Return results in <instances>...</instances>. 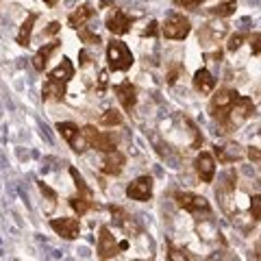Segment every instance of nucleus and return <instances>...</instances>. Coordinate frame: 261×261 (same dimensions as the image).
<instances>
[{"instance_id":"f257e3e1","label":"nucleus","mask_w":261,"mask_h":261,"mask_svg":"<svg viewBox=\"0 0 261 261\" xmlns=\"http://www.w3.org/2000/svg\"><path fill=\"white\" fill-rule=\"evenodd\" d=\"M238 92L235 89H220V92L211 98V105H209V111L220 124L228 126V113H231L235 100H238Z\"/></svg>"},{"instance_id":"f03ea898","label":"nucleus","mask_w":261,"mask_h":261,"mask_svg":"<svg viewBox=\"0 0 261 261\" xmlns=\"http://www.w3.org/2000/svg\"><path fill=\"white\" fill-rule=\"evenodd\" d=\"M107 59H109V70L113 72H124L133 65V55H130L128 46L120 39H111L107 44Z\"/></svg>"},{"instance_id":"7ed1b4c3","label":"nucleus","mask_w":261,"mask_h":261,"mask_svg":"<svg viewBox=\"0 0 261 261\" xmlns=\"http://www.w3.org/2000/svg\"><path fill=\"white\" fill-rule=\"evenodd\" d=\"M190 31H192V24L181 13H172L161 27V33L166 39H185L190 35Z\"/></svg>"},{"instance_id":"20e7f679","label":"nucleus","mask_w":261,"mask_h":261,"mask_svg":"<svg viewBox=\"0 0 261 261\" xmlns=\"http://www.w3.org/2000/svg\"><path fill=\"white\" fill-rule=\"evenodd\" d=\"M174 200H176V205L185 209V211H190V214H209L211 211V205H209V200L207 198H202V196L198 194H190V192H178L174 196Z\"/></svg>"},{"instance_id":"39448f33","label":"nucleus","mask_w":261,"mask_h":261,"mask_svg":"<svg viewBox=\"0 0 261 261\" xmlns=\"http://www.w3.org/2000/svg\"><path fill=\"white\" fill-rule=\"evenodd\" d=\"M252 113H255V105L246 96H238L231 113H228V126H240L242 122H246Z\"/></svg>"},{"instance_id":"423d86ee","label":"nucleus","mask_w":261,"mask_h":261,"mask_svg":"<svg viewBox=\"0 0 261 261\" xmlns=\"http://www.w3.org/2000/svg\"><path fill=\"white\" fill-rule=\"evenodd\" d=\"M83 133H85L87 142H89V148H96V150H100V152L116 150V140H113L109 133H100V130H96L92 124L85 126Z\"/></svg>"},{"instance_id":"0eeeda50","label":"nucleus","mask_w":261,"mask_h":261,"mask_svg":"<svg viewBox=\"0 0 261 261\" xmlns=\"http://www.w3.org/2000/svg\"><path fill=\"white\" fill-rule=\"evenodd\" d=\"M120 250H122V246L116 242V238L111 235V231L107 226H102L100 235H98V257H100L102 261H107L111 257H116Z\"/></svg>"},{"instance_id":"6e6552de","label":"nucleus","mask_w":261,"mask_h":261,"mask_svg":"<svg viewBox=\"0 0 261 261\" xmlns=\"http://www.w3.org/2000/svg\"><path fill=\"white\" fill-rule=\"evenodd\" d=\"M126 196L128 198H133V200H140V202L150 200V196H152V178L150 176L135 178V181L126 187Z\"/></svg>"},{"instance_id":"1a4fd4ad","label":"nucleus","mask_w":261,"mask_h":261,"mask_svg":"<svg viewBox=\"0 0 261 261\" xmlns=\"http://www.w3.org/2000/svg\"><path fill=\"white\" fill-rule=\"evenodd\" d=\"M50 226L53 231H57L65 240H76L81 233V224L76 218H57V220H50Z\"/></svg>"},{"instance_id":"9d476101","label":"nucleus","mask_w":261,"mask_h":261,"mask_svg":"<svg viewBox=\"0 0 261 261\" xmlns=\"http://www.w3.org/2000/svg\"><path fill=\"white\" fill-rule=\"evenodd\" d=\"M130 24H133V18L126 15L122 9H116L107 18V29L113 33V35H126L130 31Z\"/></svg>"},{"instance_id":"9b49d317","label":"nucleus","mask_w":261,"mask_h":261,"mask_svg":"<svg viewBox=\"0 0 261 261\" xmlns=\"http://www.w3.org/2000/svg\"><path fill=\"white\" fill-rule=\"evenodd\" d=\"M196 172H198L200 181L202 183H211L214 181V174H216V161L211 157L209 152H200L198 157H196Z\"/></svg>"},{"instance_id":"f8f14e48","label":"nucleus","mask_w":261,"mask_h":261,"mask_svg":"<svg viewBox=\"0 0 261 261\" xmlns=\"http://www.w3.org/2000/svg\"><path fill=\"white\" fill-rule=\"evenodd\" d=\"M113 92H116L120 105H122V107H124L126 111H130V109H133L135 105H137V89H135V85L130 83V81H124V83L116 85V87H113Z\"/></svg>"},{"instance_id":"ddd939ff","label":"nucleus","mask_w":261,"mask_h":261,"mask_svg":"<svg viewBox=\"0 0 261 261\" xmlns=\"http://www.w3.org/2000/svg\"><path fill=\"white\" fill-rule=\"evenodd\" d=\"M126 163V157L122 154L120 150H111V152H105V159H102V172L109 174V176H118L122 172V168H124Z\"/></svg>"},{"instance_id":"4468645a","label":"nucleus","mask_w":261,"mask_h":261,"mask_svg":"<svg viewBox=\"0 0 261 261\" xmlns=\"http://www.w3.org/2000/svg\"><path fill=\"white\" fill-rule=\"evenodd\" d=\"M216 157L218 161H222V163H231V161H238L244 157V152L238 144H216Z\"/></svg>"},{"instance_id":"2eb2a0df","label":"nucleus","mask_w":261,"mask_h":261,"mask_svg":"<svg viewBox=\"0 0 261 261\" xmlns=\"http://www.w3.org/2000/svg\"><path fill=\"white\" fill-rule=\"evenodd\" d=\"M194 87L198 89L200 94H211L214 92V87H216V79L211 76V72L207 68H200L198 72L194 74Z\"/></svg>"},{"instance_id":"dca6fc26","label":"nucleus","mask_w":261,"mask_h":261,"mask_svg":"<svg viewBox=\"0 0 261 261\" xmlns=\"http://www.w3.org/2000/svg\"><path fill=\"white\" fill-rule=\"evenodd\" d=\"M72 74H74V65H72V61L68 59V57H63L61 63L57 65L55 70L48 72V79H50V81H59V83H68V81L72 79Z\"/></svg>"},{"instance_id":"f3484780","label":"nucleus","mask_w":261,"mask_h":261,"mask_svg":"<svg viewBox=\"0 0 261 261\" xmlns=\"http://www.w3.org/2000/svg\"><path fill=\"white\" fill-rule=\"evenodd\" d=\"M57 46H59V42H50V44H44L39 50L35 53V57H33V68H35L37 72H44L46 65H48V59H50V55L57 50Z\"/></svg>"},{"instance_id":"a211bd4d","label":"nucleus","mask_w":261,"mask_h":261,"mask_svg":"<svg viewBox=\"0 0 261 261\" xmlns=\"http://www.w3.org/2000/svg\"><path fill=\"white\" fill-rule=\"evenodd\" d=\"M96 13V9L92 5H81L79 9L74 13H70V18H68V24L72 29H83V24L92 18V15Z\"/></svg>"},{"instance_id":"6ab92c4d","label":"nucleus","mask_w":261,"mask_h":261,"mask_svg":"<svg viewBox=\"0 0 261 261\" xmlns=\"http://www.w3.org/2000/svg\"><path fill=\"white\" fill-rule=\"evenodd\" d=\"M44 100H61L65 96V83H59V81H46V85L42 89Z\"/></svg>"},{"instance_id":"aec40b11","label":"nucleus","mask_w":261,"mask_h":261,"mask_svg":"<svg viewBox=\"0 0 261 261\" xmlns=\"http://www.w3.org/2000/svg\"><path fill=\"white\" fill-rule=\"evenodd\" d=\"M35 20H37V13H31L27 20H24V24H22V29H20V33H18V44L20 46H29L31 44V33H33V24H35Z\"/></svg>"},{"instance_id":"412c9836","label":"nucleus","mask_w":261,"mask_h":261,"mask_svg":"<svg viewBox=\"0 0 261 261\" xmlns=\"http://www.w3.org/2000/svg\"><path fill=\"white\" fill-rule=\"evenodd\" d=\"M235 9H238V3H235V0H226V3H220L216 7H211L209 15H216V18H228V15L235 13Z\"/></svg>"},{"instance_id":"4be33fe9","label":"nucleus","mask_w":261,"mask_h":261,"mask_svg":"<svg viewBox=\"0 0 261 261\" xmlns=\"http://www.w3.org/2000/svg\"><path fill=\"white\" fill-rule=\"evenodd\" d=\"M70 176L74 178V185H76V190H79V196H85V198H92V196H94L92 187H87L85 178L79 174V170H76V168H70Z\"/></svg>"},{"instance_id":"5701e85b","label":"nucleus","mask_w":261,"mask_h":261,"mask_svg":"<svg viewBox=\"0 0 261 261\" xmlns=\"http://www.w3.org/2000/svg\"><path fill=\"white\" fill-rule=\"evenodd\" d=\"M57 130H59L61 137L68 144H72V140H74V137L81 133V128L76 124H72V122H59V124H57Z\"/></svg>"},{"instance_id":"b1692460","label":"nucleus","mask_w":261,"mask_h":261,"mask_svg":"<svg viewBox=\"0 0 261 261\" xmlns=\"http://www.w3.org/2000/svg\"><path fill=\"white\" fill-rule=\"evenodd\" d=\"M70 207L74 209L79 216H83L94 207V202H92V198H85V196H74V198H70Z\"/></svg>"},{"instance_id":"393cba45","label":"nucleus","mask_w":261,"mask_h":261,"mask_svg":"<svg viewBox=\"0 0 261 261\" xmlns=\"http://www.w3.org/2000/svg\"><path fill=\"white\" fill-rule=\"evenodd\" d=\"M122 113L118 111V109H107L100 116V124H105V126H118V124H122Z\"/></svg>"},{"instance_id":"a878e982","label":"nucleus","mask_w":261,"mask_h":261,"mask_svg":"<svg viewBox=\"0 0 261 261\" xmlns=\"http://www.w3.org/2000/svg\"><path fill=\"white\" fill-rule=\"evenodd\" d=\"M70 146H72V150H74V152H85L89 148V142H87V137L83 133V128H81V133L74 137V140H72Z\"/></svg>"},{"instance_id":"bb28decb","label":"nucleus","mask_w":261,"mask_h":261,"mask_svg":"<svg viewBox=\"0 0 261 261\" xmlns=\"http://www.w3.org/2000/svg\"><path fill=\"white\" fill-rule=\"evenodd\" d=\"M250 216H252L255 222L261 220V194H257V196H252L250 198Z\"/></svg>"},{"instance_id":"cd10ccee","label":"nucleus","mask_w":261,"mask_h":261,"mask_svg":"<svg viewBox=\"0 0 261 261\" xmlns=\"http://www.w3.org/2000/svg\"><path fill=\"white\" fill-rule=\"evenodd\" d=\"M79 37L83 39L85 44H96V46L100 44V37H98L96 33H92L89 29H85V27H83V29H79Z\"/></svg>"},{"instance_id":"c85d7f7f","label":"nucleus","mask_w":261,"mask_h":261,"mask_svg":"<svg viewBox=\"0 0 261 261\" xmlns=\"http://www.w3.org/2000/svg\"><path fill=\"white\" fill-rule=\"evenodd\" d=\"M244 39H246V35H244V33H235V35H231L228 37V50L231 53H235V50H240V46L244 44Z\"/></svg>"},{"instance_id":"c756f323","label":"nucleus","mask_w":261,"mask_h":261,"mask_svg":"<svg viewBox=\"0 0 261 261\" xmlns=\"http://www.w3.org/2000/svg\"><path fill=\"white\" fill-rule=\"evenodd\" d=\"M168 261H190V255L185 250H178L174 246H170L168 250Z\"/></svg>"},{"instance_id":"7c9ffc66","label":"nucleus","mask_w":261,"mask_h":261,"mask_svg":"<svg viewBox=\"0 0 261 261\" xmlns=\"http://www.w3.org/2000/svg\"><path fill=\"white\" fill-rule=\"evenodd\" d=\"M248 44H250L252 55H261V33H252L248 37Z\"/></svg>"},{"instance_id":"2f4dec72","label":"nucleus","mask_w":261,"mask_h":261,"mask_svg":"<svg viewBox=\"0 0 261 261\" xmlns=\"http://www.w3.org/2000/svg\"><path fill=\"white\" fill-rule=\"evenodd\" d=\"M176 7H183V9H198L202 5V0H174Z\"/></svg>"},{"instance_id":"473e14b6","label":"nucleus","mask_w":261,"mask_h":261,"mask_svg":"<svg viewBox=\"0 0 261 261\" xmlns=\"http://www.w3.org/2000/svg\"><path fill=\"white\" fill-rule=\"evenodd\" d=\"M248 159L255 161V163H261V148H255V146H250V148H248Z\"/></svg>"},{"instance_id":"72a5a7b5","label":"nucleus","mask_w":261,"mask_h":261,"mask_svg":"<svg viewBox=\"0 0 261 261\" xmlns=\"http://www.w3.org/2000/svg\"><path fill=\"white\" fill-rule=\"evenodd\" d=\"M59 29H61V24H59V22H50V24H48V29H44L42 37H46V35H55V33H59Z\"/></svg>"},{"instance_id":"f704fd0d","label":"nucleus","mask_w":261,"mask_h":261,"mask_svg":"<svg viewBox=\"0 0 261 261\" xmlns=\"http://www.w3.org/2000/svg\"><path fill=\"white\" fill-rule=\"evenodd\" d=\"M39 190H42V194H46V196H48V198H50L53 202L57 200V194H55V192H53V190H50V187H48V185H44V183H39Z\"/></svg>"},{"instance_id":"c9c22d12","label":"nucleus","mask_w":261,"mask_h":261,"mask_svg":"<svg viewBox=\"0 0 261 261\" xmlns=\"http://www.w3.org/2000/svg\"><path fill=\"white\" fill-rule=\"evenodd\" d=\"M157 27H159V24H157V22H154V20H152V22L148 24V29H146V31H144V35H146V37H152V35H157Z\"/></svg>"},{"instance_id":"e433bc0d","label":"nucleus","mask_w":261,"mask_h":261,"mask_svg":"<svg viewBox=\"0 0 261 261\" xmlns=\"http://www.w3.org/2000/svg\"><path fill=\"white\" fill-rule=\"evenodd\" d=\"M98 81H100V89H105V85H107V70H102V72H100Z\"/></svg>"},{"instance_id":"4c0bfd02","label":"nucleus","mask_w":261,"mask_h":261,"mask_svg":"<svg viewBox=\"0 0 261 261\" xmlns=\"http://www.w3.org/2000/svg\"><path fill=\"white\" fill-rule=\"evenodd\" d=\"M81 59H83V61H81V63H83V65L87 63V59H89V57H87V53H85V50H83V53H81Z\"/></svg>"},{"instance_id":"58836bf2","label":"nucleus","mask_w":261,"mask_h":261,"mask_svg":"<svg viewBox=\"0 0 261 261\" xmlns=\"http://www.w3.org/2000/svg\"><path fill=\"white\" fill-rule=\"evenodd\" d=\"M55 3H57V0H46V5H50V7H53Z\"/></svg>"},{"instance_id":"ea45409f","label":"nucleus","mask_w":261,"mask_h":261,"mask_svg":"<svg viewBox=\"0 0 261 261\" xmlns=\"http://www.w3.org/2000/svg\"><path fill=\"white\" fill-rule=\"evenodd\" d=\"M135 261H140V259H135Z\"/></svg>"}]
</instances>
